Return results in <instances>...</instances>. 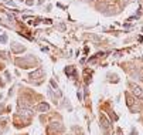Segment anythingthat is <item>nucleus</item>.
I'll list each match as a JSON object with an SVG mask.
<instances>
[{"instance_id":"2","label":"nucleus","mask_w":143,"mask_h":135,"mask_svg":"<svg viewBox=\"0 0 143 135\" xmlns=\"http://www.w3.org/2000/svg\"><path fill=\"white\" fill-rule=\"evenodd\" d=\"M101 121H102V127H104V130H108V128H109V122H108V120H106L104 115H101Z\"/></svg>"},{"instance_id":"3","label":"nucleus","mask_w":143,"mask_h":135,"mask_svg":"<svg viewBox=\"0 0 143 135\" xmlns=\"http://www.w3.org/2000/svg\"><path fill=\"white\" fill-rule=\"evenodd\" d=\"M43 75V70H37L35 73H31L30 78H37V77H41Z\"/></svg>"},{"instance_id":"1","label":"nucleus","mask_w":143,"mask_h":135,"mask_svg":"<svg viewBox=\"0 0 143 135\" xmlns=\"http://www.w3.org/2000/svg\"><path fill=\"white\" fill-rule=\"evenodd\" d=\"M37 110H38V111H48L50 107H48V104H44V102H43V104H38V105H37Z\"/></svg>"}]
</instances>
